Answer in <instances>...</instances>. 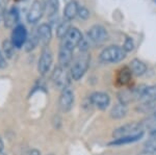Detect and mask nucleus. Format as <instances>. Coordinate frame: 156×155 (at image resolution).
Wrapping results in <instances>:
<instances>
[{
  "label": "nucleus",
  "instance_id": "obj_1",
  "mask_svg": "<svg viewBox=\"0 0 156 155\" xmlns=\"http://www.w3.org/2000/svg\"><path fill=\"white\" fill-rule=\"evenodd\" d=\"M126 57V51L123 47L112 45L108 46L100 53V61L105 64H117Z\"/></svg>",
  "mask_w": 156,
  "mask_h": 155
},
{
  "label": "nucleus",
  "instance_id": "obj_2",
  "mask_svg": "<svg viewBox=\"0 0 156 155\" xmlns=\"http://www.w3.org/2000/svg\"><path fill=\"white\" fill-rule=\"evenodd\" d=\"M90 62V56L87 52H81L79 56L73 62L71 67V77L73 80H79L87 71Z\"/></svg>",
  "mask_w": 156,
  "mask_h": 155
},
{
  "label": "nucleus",
  "instance_id": "obj_3",
  "mask_svg": "<svg viewBox=\"0 0 156 155\" xmlns=\"http://www.w3.org/2000/svg\"><path fill=\"white\" fill-rule=\"evenodd\" d=\"M140 133H144V126L142 123L133 122V123L125 124L117 128L112 133V136H114V139H120V137L135 136V134Z\"/></svg>",
  "mask_w": 156,
  "mask_h": 155
},
{
  "label": "nucleus",
  "instance_id": "obj_4",
  "mask_svg": "<svg viewBox=\"0 0 156 155\" xmlns=\"http://www.w3.org/2000/svg\"><path fill=\"white\" fill-rule=\"evenodd\" d=\"M87 39L94 44H101L108 40V31L102 25H94L87 30Z\"/></svg>",
  "mask_w": 156,
  "mask_h": 155
},
{
  "label": "nucleus",
  "instance_id": "obj_5",
  "mask_svg": "<svg viewBox=\"0 0 156 155\" xmlns=\"http://www.w3.org/2000/svg\"><path fill=\"white\" fill-rule=\"evenodd\" d=\"M44 14V6H43L41 0H34V2L31 3L26 15L27 22L29 24H37L42 19Z\"/></svg>",
  "mask_w": 156,
  "mask_h": 155
},
{
  "label": "nucleus",
  "instance_id": "obj_6",
  "mask_svg": "<svg viewBox=\"0 0 156 155\" xmlns=\"http://www.w3.org/2000/svg\"><path fill=\"white\" fill-rule=\"evenodd\" d=\"M52 62H53V54L48 47L43 49L41 56H40L39 62H37V71L41 75H45L49 72L51 68Z\"/></svg>",
  "mask_w": 156,
  "mask_h": 155
},
{
  "label": "nucleus",
  "instance_id": "obj_7",
  "mask_svg": "<svg viewBox=\"0 0 156 155\" xmlns=\"http://www.w3.org/2000/svg\"><path fill=\"white\" fill-rule=\"evenodd\" d=\"M27 37H28V34H27V30L26 27L22 24H18L14 27L12 32V40L14 46L16 48H21V47L24 46L25 42H26Z\"/></svg>",
  "mask_w": 156,
  "mask_h": 155
},
{
  "label": "nucleus",
  "instance_id": "obj_8",
  "mask_svg": "<svg viewBox=\"0 0 156 155\" xmlns=\"http://www.w3.org/2000/svg\"><path fill=\"white\" fill-rule=\"evenodd\" d=\"M74 104V94H73L72 90H70L69 87L62 90V94L59 96L58 100V105L62 111L68 112L71 111V108L73 107Z\"/></svg>",
  "mask_w": 156,
  "mask_h": 155
},
{
  "label": "nucleus",
  "instance_id": "obj_9",
  "mask_svg": "<svg viewBox=\"0 0 156 155\" xmlns=\"http://www.w3.org/2000/svg\"><path fill=\"white\" fill-rule=\"evenodd\" d=\"M82 39H83V37H82V33L80 32L79 29L77 27H71L70 30L68 31V33L66 34V37L62 40V43L74 49L75 47H77L79 45Z\"/></svg>",
  "mask_w": 156,
  "mask_h": 155
},
{
  "label": "nucleus",
  "instance_id": "obj_10",
  "mask_svg": "<svg viewBox=\"0 0 156 155\" xmlns=\"http://www.w3.org/2000/svg\"><path fill=\"white\" fill-rule=\"evenodd\" d=\"M52 80L55 83V86H57L60 89H66L69 84V76L66 72V68L62 67H56L54 69L53 73H52Z\"/></svg>",
  "mask_w": 156,
  "mask_h": 155
},
{
  "label": "nucleus",
  "instance_id": "obj_11",
  "mask_svg": "<svg viewBox=\"0 0 156 155\" xmlns=\"http://www.w3.org/2000/svg\"><path fill=\"white\" fill-rule=\"evenodd\" d=\"M90 103L94 106H96L97 108L101 109H106L108 105L110 104V97L108 96L106 93H103V92H95L90 95Z\"/></svg>",
  "mask_w": 156,
  "mask_h": 155
},
{
  "label": "nucleus",
  "instance_id": "obj_12",
  "mask_svg": "<svg viewBox=\"0 0 156 155\" xmlns=\"http://www.w3.org/2000/svg\"><path fill=\"white\" fill-rule=\"evenodd\" d=\"M73 51H74V49L71 48V47L67 46L64 43L60 44L58 51V62L60 67L67 68V67L70 66L73 59Z\"/></svg>",
  "mask_w": 156,
  "mask_h": 155
},
{
  "label": "nucleus",
  "instance_id": "obj_13",
  "mask_svg": "<svg viewBox=\"0 0 156 155\" xmlns=\"http://www.w3.org/2000/svg\"><path fill=\"white\" fill-rule=\"evenodd\" d=\"M37 33L39 37V42L40 45L45 47H47L50 43L52 39V29L51 26L48 23H43L37 27Z\"/></svg>",
  "mask_w": 156,
  "mask_h": 155
},
{
  "label": "nucleus",
  "instance_id": "obj_14",
  "mask_svg": "<svg viewBox=\"0 0 156 155\" xmlns=\"http://www.w3.org/2000/svg\"><path fill=\"white\" fill-rule=\"evenodd\" d=\"M3 21L4 25L9 28L15 27V25L18 23L19 21V11L17 7L12 6L9 11H6L4 12V17H3Z\"/></svg>",
  "mask_w": 156,
  "mask_h": 155
},
{
  "label": "nucleus",
  "instance_id": "obj_15",
  "mask_svg": "<svg viewBox=\"0 0 156 155\" xmlns=\"http://www.w3.org/2000/svg\"><path fill=\"white\" fill-rule=\"evenodd\" d=\"M78 9H79V5L75 0H71L66 4L64 9V17L65 19L68 20V21H71L77 16L78 14Z\"/></svg>",
  "mask_w": 156,
  "mask_h": 155
},
{
  "label": "nucleus",
  "instance_id": "obj_16",
  "mask_svg": "<svg viewBox=\"0 0 156 155\" xmlns=\"http://www.w3.org/2000/svg\"><path fill=\"white\" fill-rule=\"evenodd\" d=\"M43 6H44L45 14L48 15V17L55 16L57 14L59 7L58 0H42Z\"/></svg>",
  "mask_w": 156,
  "mask_h": 155
},
{
  "label": "nucleus",
  "instance_id": "obj_17",
  "mask_svg": "<svg viewBox=\"0 0 156 155\" xmlns=\"http://www.w3.org/2000/svg\"><path fill=\"white\" fill-rule=\"evenodd\" d=\"M130 71H131L132 74L136 75V76H142L147 71V66L142 61L134 58L130 62Z\"/></svg>",
  "mask_w": 156,
  "mask_h": 155
},
{
  "label": "nucleus",
  "instance_id": "obj_18",
  "mask_svg": "<svg viewBox=\"0 0 156 155\" xmlns=\"http://www.w3.org/2000/svg\"><path fill=\"white\" fill-rule=\"evenodd\" d=\"M143 102L146 101H155L156 100V86H144L140 99Z\"/></svg>",
  "mask_w": 156,
  "mask_h": 155
},
{
  "label": "nucleus",
  "instance_id": "obj_19",
  "mask_svg": "<svg viewBox=\"0 0 156 155\" xmlns=\"http://www.w3.org/2000/svg\"><path fill=\"white\" fill-rule=\"evenodd\" d=\"M144 136V133H140V134H135V136H124V137H120V139H115L112 143H109L110 146H121V145H125V144H130V143H134V142L140 139Z\"/></svg>",
  "mask_w": 156,
  "mask_h": 155
},
{
  "label": "nucleus",
  "instance_id": "obj_20",
  "mask_svg": "<svg viewBox=\"0 0 156 155\" xmlns=\"http://www.w3.org/2000/svg\"><path fill=\"white\" fill-rule=\"evenodd\" d=\"M126 114H127V107L123 103L115 105L112 107V111H110V116L114 119H122L126 116Z\"/></svg>",
  "mask_w": 156,
  "mask_h": 155
},
{
  "label": "nucleus",
  "instance_id": "obj_21",
  "mask_svg": "<svg viewBox=\"0 0 156 155\" xmlns=\"http://www.w3.org/2000/svg\"><path fill=\"white\" fill-rule=\"evenodd\" d=\"M39 44H40V42H39V37H37V31H34V33L31 34V36H29L28 37H27L26 42H25V44H24L25 51H27V52L32 51V50L36 48V47H37Z\"/></svg>",
  "mask_w": 156,
  "mask_h": 155
},
{
  "label": "nucleus",
  "instance_id": "obj_22",
  "mask_svg": "<svg viewBox=\"0 0 156 155\" xmlns=\"http://www.w3.org/2000/svg\"><path fill=\"white\" fill-rule=\"evenodd\" d=\"M71 24H70V21H68V20L65 19L62 22H60L58 24V26H57L56 28V37H58V39L62 40L65 37H66V34L68 33V31L70 30V28H71Z\"/></svg>",
  "mask_w": 156,
  "mask_h": 155
},
{
  "label": "nucleus",
  "instance_id": "obj_23",
  "mask_svg": "<svg viewBox=\"0 0 156 155\" xmlns=\"http://www.w3.org/2000/svg\"><path fill=\"white\" fill-rule=\"evenodd\" d=\"M15 49L16 47L14 46L11 40H4L2 42V51H3L4 56H6L7 58H12L15 54Z\"/></svg>",
  "mask_w": 156,
  "mask_h": 155
},
{
  "label": "nucleus",
  "instance_id": "obj_24",
  "mask_svg": "<svg viewBox=\"0 0 156 155\" xmlns=\"http://www.w3.org/2000/svg\"><path fill=\"white\" fill-rule=\"evenodd\" d=\"M136 109L140 112H144V114H147V112H154L156 111V100L155 101L143 102L140 105L137 106Z\"/></svg>",
  "mask_w": 156,
  "mask_h": 155
},
{
  "label": "nucleus",
  "instance_id": "obj_25",
  "mask_svg": "<svg viewBox=\"0 0 156 155\" xmlns=\"http://www.w3.org/2000/svg\"><path fill=\"white\" fill-rule=\"evenodd\" d=\"M131 71L130 69H127V68H124L120 71L119 75H118V80L121 84L125 86V84L129 83L130 79H131Z\"/></svg>",
  "mask_w": 156,
  "mask_h": 155
},
{
  "label": "nucleus",
  "instance_id": "obj_26",
  "mask_svg": "<svg viewBox=\"0 0 156 155\" xmlns=\"http://www.w3.org/2000/svg\"><path fill=\"white\" fill-rule=\"evenodd\" d=\"M90 15V12L89 9H87V7H85V6H79V9H78L77 16L79 17L80 19H81V20L89 19Z\"/></svg>",
  "mask_w": 156,
  "mask_h": 155
},
{
  "label": "nucleus",
  "instance_id": "obj_27",
  "mask_svg": "<svg viewBox=\"0 0 156 155\" xmlns=\"http://www.w3.org/2000/svg\"><path fill=\"white\" fill-rule=\"evenodd\" d=\"M133 48H134V43H133V40L131 37H127L126 39H125V42H124V45H123V49L127 52H130L132 51Z\"/></svg>",
  "mask_w": 156,
  "mask_h": 155
},
{
  "label": "nucleus",
  "instance_id": "obj_28",
  "mask_svg": "<svg viewBox=\"0 0 156 155\" xmlns=\"http://www.w3.org/2000/svg\"><path fill=\"white\" fill-rule=\"evenodd\" d=\"M6 67V59L4 54L0 51V69H4Z\"/></svg>",
  "mask_w": 156,
  "mask_h": 155
},
{
  "label": "nucleus",
  "instance_id": "obj_29",
  "mask_svg": "<svg viewBox=\"0 0 156 155\" xmlns=\"http://www.w3.org/2000/svg\"><path fill=\"white\" fill-rule=\"evenodd\" d=\"M28 155H41V152H40L39 150H37V149H34V150H31V151L29 152Z\"/></svg>",
  "mask_w": 156,
  "mask_h": 155
},
{
  "label": "nucleus",
  "instance_id": "obj_30",
  "mask_svg": "<svg viewBox=\"0 0 156 155\" xmlns=\"http://www.w3.org/2000/svg\"><path fill=\"white\" fill-rule=\"evenodd\" d=\"M3 17H4V11H3V7L0 4V22L3 20Z\"/></svg>",
  "mask_w": 156,
  "mask_h": 155
},
{
  "label": "nucleus",
  "instance_id": "obj_31",
  "mask_svg": "<svg viewBox=\"0 0 156 155\" xmlns=\"http://www.w3.org/2000/svg\"><path fill=\"white\" fill-rule=\"evenodd\" d=\"M140 155H155V152L153 151H150V150H146V151L143 152Z\"/></svg>",
  "mask_w": 156,
  "mask_h": 155
},
{
  "label": "nucleus",
  "instance_id": "obj_32",
  "mask_svg": "<svg viewBox=\"0 0 156 155\" xmlns=\"http://www.w3.org/2000/svg\"><path fill=\"white\" fill-rule=\"evenodd\" d=\"M4 148V143L3 141H2V139L0 137V153H2V150Z\"/></svg>",
  "mask_w": 156,
  "mask_h": 155
},
{
  "label": "nucleus",
  "instance_id": "obj_33",
  "mask_svg": "<svg viewBox=\"0 0 156 155\" xmlns=\"http://www.w3.org/2000/svg\"><path fill=\"white\" fill-rule=\"evenodd\" d=\"M0 155H5V154H3V153H0Z\"/></svg>",
  "mask_w": 156,
  "mask_h": 155
}]
</instances>
